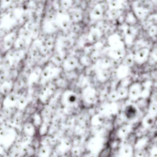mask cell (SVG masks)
I'll return each instance as SVG.
<instances>
[{
  "mask_svg": "<svg viewBox=\"0 0 157 157\" xmlns=\"http://www.w3.org/2000/svg\"><path fill=\"white\" fill-rule=\"evenodd\" d=\"M112 150L110 146H107L102 151L99 157H111Z\"/></svg>",
  "mask_w": 157,
  "mask_h": 157,
  "instance_id": "1",
  "label": "cell"
}]
</instances>
